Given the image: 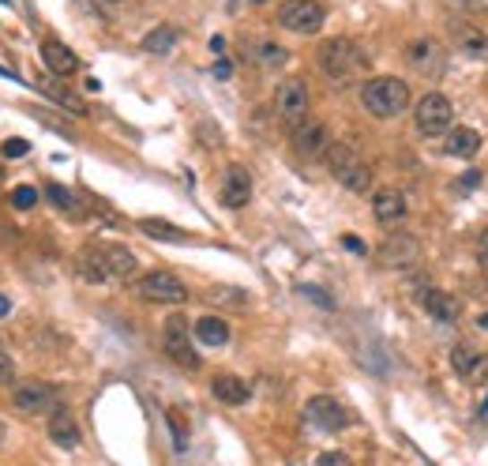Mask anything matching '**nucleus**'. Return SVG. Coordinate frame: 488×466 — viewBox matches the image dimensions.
Instances as JSON below:
<instances>
[{
    "label": "nucleus",
    "mask_w": 488,
    "mask_h": 466,
    "mask_svg": "<svg viewBox=\"0 0 488 466\" xmlns=\"http://www.w3.org/2000/svg\"><path fill=\"white\" fill-rule=\"evenodd\" d=\"M8 308H12V301H8L4 294H0V320H4V316H8Z\"/></svg>",
    "instance_id": "37"
},
{
    "label": "nucleus",
    "mask_w": 488,
    "mask_h": 466,
    "mask_svg": "<svg viewBox=\"0 0 488 466\" xmlns=\"http://www.w3.org/2000/svg\"><path fill=\"white\" fill-rule=\"evenodd\" d=\"M12 376H15V365H12V358L0 350V384H12Z\"/></svg>",
    "instance_id": "33"
},
{
    "label": "nucleus",
    "mask_w": 488,
    "mask_h": 466,
    "mask_svg": "<svg viewBox=\"0 0 488 466\" xmlns=\"http://www.w3.org/2000/svg\"><path fill=\"white\" fill-rule=\"evenodd\" d=\"M135 271H140V260L121 245L90 241L80 248V275L90 282H121V279H132Z\"/></svg>",
    "instance_id": "1"
},
{
    "label": "nucleus",
    "mask_w": 488,
    "mask_h": 466,
    "mask_svg": "<svg viewBox=\"0 0 488 466\" xmlns=\"http://www.w3.org/2000/svg\"><path fill=\"white\" fill-rule=\"evenodd\" d=\"M406 65L417 75H424V80H436V75L443 72V65H447L443 46L436 42V38H417V42L406 46Z\"/></svg>",
    "instance_id": "9"
},
{
    "label": "nucleus",
    "mask_w": 488,
    "mask_h": 466,
    "mask_svg": "<svg viewBox=\"0 0 488 466\" xmlns=\"http://www.w3.org/2000/svg\"><path fill=\"white\" fill-rule=\"evenodd\" d=\"M4 436H8V429H4V421H0V448H4Z\"/></svg>",
    "instance_id": "38"
},
{
    "label": "nucleus",
    "mask_w": 488,
    "mask_h": 466,
    "mask_svg": "<svg viewBox=\"0 0 488 466\" xmlns=\"http://www.w3.org/2000/svg\"><path fill=\"white\" fill-rule=\"evenodd\" d=\"M210 392L214 399H218L222 406H244L252 399V387L241 380V376H233V373H218L210 380Z\"/></svg>",
    "instance_id": "16"
},
{
    "label": "nucleus",
    "mask_w": 488,
    "mask_h": 466,
    "mask_svg": "<svg viewBox=\"0 0 488 466\" xmlns=\"http://www.w3.org/2000/svg\"><path fill=\"white\" fill-rule=\"evenodd\" d=\"M166 418H169V429H173V436H177V448H184V444H188V429H184L181 414H177V410H169Z\"/></svg>",
    "instance_id": "29"
},
{
    "label": "nucleus",
    "mask_w": 488,
    "mask_h": 466,
    "mask_svg": "<svg viewBox=\"0 0 488 466\" xmlns=\"http://www.w3.org/2000/svg\"><path fill=\"white\" fill-rule=\"evenodd\" d=\"M34 203H38V188H34V185H15V188H12V207L30 211Z\"/></svg>",
    "instance_id": "28"
},
{
    "label": "nucleus",
    "mask_w": 488,
    "mask_h": 466,
    "mask_svg": "<svg viewBox=\"0 0 488 466\" xmlns=\"http://www.w3.org/2000/svg\"><path fill=\"white\" fill-rule=\"evenodd\" d=\"M27 151H30L27 140H8V143H4V159H23Z\"/></svg>",
    "instance_id": "32"
},
{
    "label": "nucleus",
    "mask_w": 488,
    "mask_h": 466,
    "mask_svg": "<svg viewBox=\"0 0 488 466\" xmlns=\"http://www.w3.org/2000/svg\"><path fill=\"white\" fill-rule=\"evenodd\" d=\"M421 260V241L414 233H390V237L380 245V263L395 267V271H409Z\"/></svg>",
    "instance_id": "10"
},
{
    "label": "nucleus",
    "mask_w": 488,
    "mask_h": 466,
    "mask_svg": "<svg viewBox=\"0 0 488 466\" xmlns=\"http://www.w3.org/2000/svg\"><path fill=\"white\" fill-rule=\"evenodd\" d=\"M414 125L421 135H428V140H436V135H447L455 125V106L447 94L440 91H428L424 99L414 106Z\"/></svg>",
    "instance_id": "4"
},
{
    "label": "nucleus",
    "mask_w": 488,
    "mask_h": 466,
    "mask_svg": "<svg viewBox=\"0 0 488 466\" xmlns=\"http://www.w3.org/2000/svg\"><path fill=\"white\" fill-rule=\"evenodd\" d=\"M477 324H481V327H484V332H488V313H484V316H477Z\"/></svg>",
    "instance_id": "39"
},
{
    "label": "nucleus",
    "mask_w": 488,
    "mask_h": 466,
    "mask_svg": "<svg viewBox=\"0 0 488 466\" xmlns=\"http://www.w3.org/2000/svg\"><path fill=\"white\" fill-rule=\"evenodd\" d=\"M229 72H233V68H229V65H226V61H222V65H218V68H214V75H218V80H229Z\"/></svg>",
    "instance_id": "36"
},
{
    "label": "nucleus",
    "mask_w": 488,
    "mask_h": 466,
    "mask_svg": "<svg viewBox=\"0 0 488 466\" xmlns=\"http://www.w3.org/2000/svg\"><path fill=\"white\" fill-rule=\"evenodd\" d=\"M42 61L53 75H72L75 68H80V56H75L64 42H56V38H46L42 42Z\"/></svg>",
    "instance_id": "18"
},
{
    "label": "nucleus",
    "mask_w": 488,
    "mask_h": 466,
    "mask_svg": "<svg viewBox=\"0 0 488 466\" xmlns=\"http://www.w3.org/2000/svg\"><path fill=\"white\" fill-rule=\"evenodd\" d=\"M451 34H455V42L462 46L466 56H474V61H488V34H484L481 27L466 23V19H455Z\"/></svg>",
    "instance_id": "15"
},
{
    "label": "nucleus",
    "mask_w": 488,
    "mask_h": 466,
    "mask_svg": "<svg viewBox=\"0 0 488 466\" xmlns=\"http://www.w3.org/2000/svg\"><path fill=\"white\" fill-rule=\"evenodd\" d=\"M477 365H481V354H477L470 342H458V346L451 350V368H455L458 376H474Z\"/></svg>",
    "instance_id": "25"
},
{
    "label": "nucleus",
    "mask_w": 488,
    "mask_h": 466,
    "mask_svg": "<svg viewBox=\"0 0 488 466\" xmlns=\"http://www.w3.org/2000/svg\"><path fill=\"white\" fill-rule=\"evenodd\" d=\"M327 125L320 121H301L297 128H293V147H297L301 154H323L327 151Z\"/></svg>",
    "instance_id": "19"
},
{
    "label": "nucleus",
    "mask_w": 488,
    "mask_h": 466,
    "mask_svg": "<svg viewBox=\"0 0 488 466\" xmlns=\"http://www.w3.org/2000/svg\"><path fill=\"white\" fill-rule=\"evenodd\" d=\"M12 406H15L19 414L34 418V414H53L61 402H56V392H53L49 384H23V387H15Z\"/></svg>",
    "instance_id": "11"
},
{
    "label": "nucleus",
    "mask_w": 488,
    "mask_h": 466,
    "mask_svg": "<svg viewBox=\"0 0 488 466\" xmlns=\"http://www.w3.org/2000/svg\"><path fill=\"white\" fill-rule=\"evenodd\" d=\"M477 260H481V263H488V226L477 233Z\"/></svg>",
    "instance_id": "34"
},
{
    "label": "nucleus",
    "mask_w": 488,
    "mask_h": 466,
    "mask_svg": "<svg viewBox=\"0 0 488 466\" xmlns=\"http://www.w3.org/2000/svg\"><path fill=\"white\" fill-rule=\"evenodd\" d=\"M372 215L383 222V226H395L406 219V196L398 188H380L372 196Z\"/></svg>",
    "instance_id": "17"
},
{
    "label": "nucleus",
    "mask_w": 488,
    "mask_h": 466,
    "mask_svg": "<svg viewBox=\"0 0 488 466\" xmlns=\"http://www.w3.org/2000/svg\"><path fill=\"white\" fill-rule=\"evenodd\" d=\"M195 342L200 346H226L229 342V324L222 316H200L195 320Z\"/></svg>",
    "instance_id": "23"
},
{
    "label": "nucleus",
    "mask_w": 488,
    "mask_h": 466,
    "mask_svg": "<svg viewBox=\"0 0 488 466\" xmlns=\"http://www.w3.org/2000/svg\"><path fill=\"white\" fill-rule=\"evenodd\" d=\"M304 414H308L312 425H320V429H327V433H338V429H346V425H349V410H346L338 399H330V395L308 399Z\"/></svg>",
    "instance_id": "13"
},
{
    "label": "nucleus",
    "mask_w": 488,
    "mask_h": 466,
    "mask_svg": "<svg viewBox=\"0 0 488 466\" xmlns=\"http://www.w3.org/2000/svg\"><path fill=\"white\" fill-rule=\"evenodd\" d=\"M177 30H173V27H154L147 38H143V49L147 53H169L173 46H177Z\"/></svg>",
    "instance_id": "26"
},
{
    "label": "nucleus",
    "mask_w": 488,
    "mask_h": 466,
    "mask_svg": "<svg viewBox=\"0 0 488 466\" xmlns=\"http://www.w3.org/2000/svg\"><path fill=\"white\" fill-rule=\"evenodd\" d=\"M135 294L150 305H184L188 286L177 275H169V271H147V275L135 282Z\"/></svg>",
    "instance_id": "6"
},
{
    "label": "nucleus",
    "mask_w": 488,
    "mask_h": 466,
    "mask_svg": "<svg viewBox=\"0 0 488 466\" xmlns=\"http://www.w3.org/2000/svg\"><path fill=\"white\" fill-rule=\"evenodd\" d=\"M477 185H481V169H466L462 177L455 181V192L462 196V192H470V188H477Z\"/></svg>",
    "instance_id": "30"
},
{
    "label": "nucleus",
    "mask_w": 488,
    "mask_h": 466,
    "mask_svg": "<svg viewBox=\"0 0 488 466\" xmlns=\"http://www.w3.org/2000/svg\"><path fill=\"white\" fill-rule=\"evenodd\" d=\"M275 19H278V27L293 34H320L327 23V8L320 0H282Z\"/></svg>",
    "instance_id": "5"
},
{
    "label": "nucleus",
    "mask_w": 488,
    "mask_h": 466,
    "mask_svg": "<svg viewBox=\"0 0 488 466\" xmlns=\"http://www.w3.org/2000/svg\"><path fill=\"white\" fill-rule=\"evenodd\" d=\"M49 440L56 444V448H68V452L80 448V425H75L72 414L61 410V406L49 414Z\"/></svg>",
    "instance_id": "20"
},
{
    "label": "nucleus",
    "mask_w": 488,
    "mask_h": 466,
    "mask_svg": "<svg viewBox=\"0 0 488 466\" xmlns=\"http://www.w3.org/2000/svg\"><path fill=\"white\" fill-rule=\"evenodd\" d=\"M252 200V173L241 166V162H233L229 169H226V177H222V203L226 207H244Z\"/></svg>",
    "instance_id": "14"
},
{
    "label": "nucleus",
    "mask_w": 488,
    "mask_h": 466,
    "mask_svg": "<svg viewBox=\"0 0 488 466\" xmlns=\"http://www.w3.org/2000/svg\"><path fill=\"white\" fill-rule=\"evenodd\" d=\"M409 102H414V94H409V87L402 80H395V75H380V80H368L361 87V106L372 116H380V121H390V116L406 113Z\"/></svg>",
    "instance_id": "2"
},
{
    "label": "nucleus",
    "mask_w": 488,
    "mask_h": 466,
    "mask_svg": "<svg viewBox=\"0 0 488 466\" xmlns=\"http://www.w3.org/2000/svg\"><path fill=\"white\" fill-rule=\"evenodd\" d=\"M484 282H488V275H484Z\"/></svg>",
    "instance_id": "40"
},
{
    "label": "nucleus",
    "mask_w": 488,
    "mask_h": 466,
    "mask_svg": "<svg viewBox=\"0 0 488 466\" xmlns=\"http://www.w3.org/2000/svg\"><path fill=\"white\" fill-rule=\"evenodd\" d=\"M316 466H354V462H349L346 452H323V455L316 459Z\"/></svg>",
    "instance_id": "31"
},
{
    "label": "nucleus",
    "mask_w": 488,
    "mask_h": 466,
    "mask_svg": "<svg viewBox=\"0 0 488 466\" xmlns=\"http://www.w3.org/2000/svg\"><path fill=\"white\" fill-rule=\"evenodd\" d=\"M320 68L330 83H349L368 68V56L349 38H330V42L320 46Z\"/></svg>",
    "instance_id": "3"
},
{
    "label": "nucleus",
    "mask_w": 488,
    "mask_h": 466,
    "mask_svg": "<svg viewBox=\"0 0 488 466\" xmlns=\"http://www.w3.org/2000/svg\"><path fill=\"white\" fill-rule=\"evenodd\" d=\"M140 229L147 233V237H154V241H188V233L184 229H177L173 222H166V219H143L140 222Z\"/></svg>",
    "instance_id": "24"
},
{
    "label": "nucleus",
    "mask_w": 488,
    "mask_h": 466,
    "mask_svg": "<svg viewBox=\"0 0 488 466\" xmlns=\"http://www.w3.org/2000/svg\"><path fill=\"white\" fill-rule=\"evenodd\" d=\"M443 151L455 154V159H474V154L481 151V132L474 128H451L443 135Z\"/></svg>",
    "instance_id": "21"
},
{
    "label": "nucleus",
    "mask_w": 488,
    "mask_h": 466,
    "mask_svg": "<svg viewBox=\"0 0 488 466\" xmlns=\"http://www.w3.org/2000/svg\"><path fill=\"white\" fill-rule=\"evenodd\" d=\"M308 106H312V102H308V87H304V80L289 75V80L278 83V91H275V113L282 116L289 128H297L301 121H308Z\"/></svg>",
    "instance_id": "7"
},
{
    "label": "nucleus",
    "mask_w": 488,
    "mask_h": 466,
    "mask_svg": "<svg viewBox=\"0 0 488 466\" xmlns=\"http://www.w3.org/2000/svg\"><path fill=\"white\" fill-rule=\"evenodd\" d=\"M342 245H346L349 252H361V256L368 252V248H364V241H361V237H354V233H346V237H342Z\"/></svg>",
    "instance_id": "35"
},
{
    "label": "nucleus",
    "mask_w": 488,
    "mask_h": 466,
    "mask_svg": "<svg viewBox=\"0 0 488 466\" xmlns=\"http://www.w3.org/2000/svg\"><path fill=\"white\" fill-rule=\"evenodd\" d=\"M162 339H166V354L181 368H200V354H195V346H192V332H188L184 316H169Z\"/></svg>",
    "instance_id": "8"
},
{
    "label": "nucleus",
    "mask_w": 488,
    "mask_h": 466,
    "mask_svg": "<svg viewBox=\"0 0 488 466\" xmlns=\"http://www.w3.org/2000/svg\"><path fill=\"white\" fill-rule=\"evenodd\" d=\"M252 56H256L260 65H267V68L286 65V49H282V46H275V42H260L256 49H252Z\"/></svg>",
    "instance_id": "27"
},
{
    "label": "nucleus",
    "mask_w": 488,
    "mask_h": 466,
    "mask_svg": "<svg viewBox=\"0 0 488 466\" xmlns=\"http://www.w3.org/2000/svg\"><path fill=\"white\" fill-rule=\"evenodd\" d=\"M417 301H421V308L432 320H440V324H455L458 316H462V301L455 298V294H447V289H432V286H417Z\"/></svg>",
    "instance_id": "12"
},
{
    "label": "nucleus",
    "mask_w": 488,
    "mask_h": 466,
    "mask_svg": "<svg viewBox=\"0 0 488 466\" xmlns=\"http://www.w3.org/2000/svg\"><path fill=\"white\" fill-rule=\"evenodd\" d=\"M46 200H49L56 211L72 215V219H83V215H87L83 196H80V192H72V188H64V185H46Z\"/></svg>",
    "instance_id": "22"
}]
</instances>
